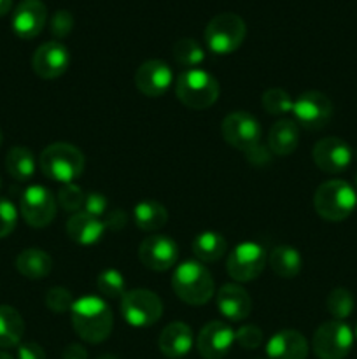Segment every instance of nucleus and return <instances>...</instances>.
Masks as SVG:
<instances>
[{
    "label": "nucleus",
    "instance_id": "4",
    "mask_svg": "<svg viewBox=\"0 0 357 359\" xmlns=\"http://www.w3.org/2000/svg\"><path fill=\"white\" fill-rule=\"evenodd\" d=\"M357 207V193L342 179L322 182L314 195V209L322 219L340 223L346 219Z\"/></svg>",
    "mask_w": 357,
    "mask_h": 359
},
{
    "label": "nucleus",
    "instance_id": "31",
    "mask_svg": "<svg viewBox=\"0 0 357 359\" xmlns=\"http://www.w3.org/2000/svg\"><path fill=\"white\" fill-rule=\"evenodd\" d=\"M354 297L349 290L345 287H336L329 293L328 300H326V307L328 312L336 319V321H345L350 314L354 312Z\"/></svg>",
    "mask_w": 357,
    "mask_h": 359
},
{
    "label": "nucleus",
    "instance_id": "30",
    "mask_svg": "<svg viewBox=\"0 0 357 359\" xmlns=\"http://www.w3.org/2000/svg\"><path fill=\"white\" fill-rule=\"evenodd\" d=\"M174 58L177 63L188 69H198L200 63L205 60V49L195 39H181L174 44Z\"/></svg>",
    "mask_w": 357,
    "mask_h": 359
},
{
    "label": "nucleus",
    "instance_id": "36",
    "mask_svg": "<svg viewBox=\"0 0 357 359\" xmlns=\"http://www.w3.org/2000/svg\"><path fill=\"white\" fill-rule=\"evenodd\" d=\"M234 340L238 342V346L244 347L247 351H254L258 347H261L265 335H262L261 330L255 325H244L241 328H238L234 332Z\"/></svg>",
    "mask_w": 357,
    "mask_h": 359
},
{
    "label": "nucleus",
    "instance_id": "5",
    "mask_svg": "<svg viewBox=\"0 0 357 359\" xmlns=\"http://www.w3.org/2000/svg\"><path fill=\"white\" fill-rule=\"evenodd\" d=\"M220 86L212 74L202 69H188L177 77L175 95L189 109L202 111L217 102Z\"/></svg>",
    "mask_w": 357,
    "mask_h": 359
},
{
    "label": "nucleus",
    "instance_id": "46",
    "mask_svg": "<svg viewBox=\"0 0 357 359\" xmlns=\"http://www.w3.org/2000/svg\"><path fill=\"white\" fill-rule=\"evenodd\" d=\"M97 359H118V358L111 356V354H104V356H100V358H97Z\"/></svg>",
    "mask_w": 357,
    "mask_h": 359
},
{
    "label": "nucleus",
    "instance_id": "32",
    "mask_svg": "<svg viewBox=\"0 0 357 359\" xmlns=\"http://www.w3.org/2000/svg\"><path fill=\"white\" fill-rule=\"evenodd\" d=\"M97 290L105 298H122L126 293L125 277L115 269L104 270L97 279Z\"/></svg>",
    "mask_w": 357,
    "mask_h": 359
},
{
    "label": "nucleus",
    "instance_id": "8",
    "mask_svg": "<svg viewBox=\"0 0 357 359\" xmlns=\"http://www.w3.org/2000/svg\"><path fill=\"white\" fill-rule=\"evenodd\" d=\"M121 316L133 328L156 325L163 316V304L154 291L132 290L121 298Z\"/></svg>",
    "mask_w": 357,
    "mask_h": 359
},
{
    "label": "nucleus",
    "instance_id": "24",
    "mask_svg": "<svg viewBox=\"0 0 357 359\" xmlns=\"http://www.w3.org/2000/svg\"><path fill=\"white\" fill-rule=\"evenodd\" d=\"M16 269L23 277L30 280H41L52 270V259L46 251L37 248L24 249L18 255Z\"/></svg>",
    "mask_w": 357,
    "mask_h": 359
},
{
    "label": "nucleus",
    "instance_id": "34",
    "mask_svg": "<svg viewBox=\"0 0 357 359\" xmlns=\"http://www.w3.org/2000/svg\"><path fill=\"white\" fill-rule=\"evenodd\" d=\"M84 198H86L84 191L74 182L72 184H63L58 191V205L70 214L80 212V209L84 207Z\"/></svg>",
    "mask_w": 357,
    "mask_h": 359
},
{
    "label": "nucleus",
    "instance_id": "18",
    "mask_svg": "<svg viewBox=\"0 0 357 359\" xmlns=\"http://www.w3.org/2000/svg\"><path fill=\"white\" fill-rule=\"evenodd\" d=\"M48 21V7L42 0H21L13 13V32L20 39L37 37Z\"/></svg>",
    "mask_w": 357,
    "mask_h": 359
},
{
    "label": "nucleus",
    "instance_id": "17",
    "mask_svg": "<svg viewBox=\"0 0 357 359\" xmlns=\"http://www.w3.org/2000/svg\"><path fill=\"white\" fill-rule=\"evenodd\" d=\"M234 340V332L227 323L212 321L205 325L196 339V347L202 358L223 359L231 351Z\"/></svg>",
    "mask_w": 357,
    "mask_h": 359
},
{
    "label": "nucleus",
    "instance_id": "50",
    "mask_svg": "<svg viewBox=\"0 0 357 359\" xmlns=\"http://www.w3.org/2000/svg\"><path fill=\"white\" fill-rule=\"evenodd\" d=\"M356 186H357V177H356Z\"/></svg>",
    "mask_w": 357,
    "mask_h": 359
},
{
    "label": "nucleus",
    "instance_id": "25",
    "mask_svg": "<svg viewBox=\"0 0 357 359\" xmlns=\"http://www.w3.org/2000/svg\"><path fill=\"white\" fill-rule=\"evenodd\" d=\"M24 323L20 312L10 305H0V349H10L21 344Z\"/></svg>",
    "mask_w": 357,
    "mask_h": 359
},
{
    "label": "nucleus",
    "instance_id": "38",
    "mask_svg": "<svg viewBox=\"0 0 357 359\" xmlns=\"http://www.w3.org/2000/svg\"><path fill=\"white\" fill-rule=\"evenodd\" d=\"M49 28H51V34L55 35L56 39H65L74 28L72 13H70V11H66V9L56 11V13L52 14L51 23H49Z\"/></svg>",
    "mask_w": 357,
    "mask_h": 359
},
{
    "label": "nucleus",
    "instance_id": "7",
    "mask_svg": "<svg viewBox=\"0 0 357 359\" xmlns=\"http://www.w3.org/2000/svg\"><path fill=\"white\" fill-rule=\"evenodd\" d=\"M354 346V332L343 321H326L315 330L312 349L318 359H345Z\"/></svg>",
    "mask_w": 357,
    "mask_h": 359
},
{
    "label": "nucleus",
    "instance_id": "14",
    "mask_svg": "<svg viewBox=\"0 0 357 359\" xmlns=\"http://www.w3.org/2000/svg\"><path fill=\"white\" fill-rule=\"evenodd\" d=\"M314 163L326 174H340L346 170L352 161V149L340 137H326L314 146Z\"/></svg>",
    "mask_w": 357,
    "mask_h": 359
},
{
    "label": "nucleus",
    "instance_id": "37",
    "mask_svg": "<svg viewBox=\"0 0 357 359\" xmlns=\"http://www.w3.org/2000/svg\"><path fill=\"white\" fill-rule=\"evenodd\" d=\"M18 223V210L10 200L0 196V238L9 237Z\"/></svg>",
    "mask_w": 357,
    "mask_h": 359
},
{
    "label": "nucleus",
    "instance_id": "39",
    "mask_svg": "<svg viewBox=\"0 0 357 359\" xmlns=\"http://www.w3.org/2000/svg\"><path fill=\"white\" fill-rule=\"evenodd\" d=\"M107 207H108V200L107 196L102 195V193L93 191V193H88L86 198H84V212L91 214L94 217H102L107 214Z\"/></svg>",
    "mask_w": 357,
    "mask_h": 359
},
{
    "label": "nucleus",
    "instance_id": "23",
    "mask_svg": "<svg viewBox=\"0 0 357 359\" xmlns=\"http://www.w3.org/2000/svg\"><path fill=\"white\" fill-rule=\"evenodd\" d=\"M300 144V126L294 119H280L270 128L268 147L276 156H289Z\"/></svg>",
    "mask_w": 357,
    "mask_h": 359
},
{
    "label": "nucleus",
    "instance_id": "6",
    "mask_svg": "<svg viewBox=\"0 0 357 359\" xmlns=\"http://www.w3.org/2000/svg\"><path fill=\"white\" fill-rule=\"evenodd\" d=\"M245 21L234 13H220L209 21L205 28V42L214 55H231L245 41Z\"/></svg>",
    "mask_w": 357,
    "mask_h": 359
},
{
    "label": "nucleus",
    "instance_id": "33",
    "mask_svg": "<svg viewBox=\"0 0 357 359\" xmlns=\"http://www.w3.org/2000/svg\"><path fill=\"white\" fill-rule=\"evenodd\" d=\"M261 104L268 114L273 116H284L293 112L294 100L287 91L280 90V88H272L266 90L261 97Z\"/></svg>",
    "mask_w": 357,
    "mask_h": 359
},
{
    "label": "nucleus",
    "instance_id": "10",
    "mask_svg": "<svg viewBox=\"0 0 357 359\" xmlns=\"http://www.w3.org/2000/svg\"><path fill=\"white\" fill-rule=\"evenodd\" d=\"M56 207H58V202L55 195L41 184L28 186L20 200L21 216L31 228L49 226L56 217Z\"/></svg>",
    "mask_w": 357,
    "mask_h": 359
},
{
    "label": "nucleus",
    "instance_id": "44",
    "mask_svg": "<svg viewBox=\"0 0 357 359\" xmlns=\"http://www.w3.org/2000/svg\"><path fill=\"white\" fill-rule=\"evenodd\" d=\"M13 7V0H0V16H6Z\"/></svg>",
    "mask_w": 357,
    "mask_h": 359
},
{
    "label": "nucleus",
    "instance_id": "48",
    "mask_svg": "<svg viewBox=\"0 0 357 359\" xmlns=\"http://www.w3.org/2000/svg\"><path fill=\"white\" fill-rule=\"evenodd\" d=\"M354 337H356V339H357V326H356V333H354Z\"/></svg>",
    "mask_w": 357,
    "mask_h": 359
},
{
    "label": "nucleus",
    "instance_id": "40",
    "mask_svg": "<svg viewBox=\"0 0 357 359\" xmlns=\"http://www.w3.org/2000/svg\"><path fill=\"white\" fill-rule=\"evenodd\" d=\"M245 158H247L248 163L252 165V167H266V165L272 163V158H273V153L270 151L268 146H265V144H255L254 147H251L248 151H245Z\"/></svg>",
    "mask_w": 357,
    "mask_h": 359
},
{
    "label": "nucleus",
    "instance_id": "12",
    "mask_svg": "<svg viewBox=\"0 0 357 359\" xmlns=\"http://www.w3.org/2000/svg\"><path fill=\"white\" fill-rule=\"evenodd\" d=\"M220 133L230 146L240 151H248L259 144L261 139V125L252 114L244 111L231 112L224 118L220 125Z\"/></svg>",
    "mask_w": 357,
    "mask_h": 359
},
{
    "label": "nucleus",
    "instance_id": "41",
    "mask_svg": "<svg viewBox=\"0 0 357 359\" xmlns=\"http://www.w3.org/2000/svg\"><path fill=\"white\" fill-rule=\"evenodd\" d=\"M18 359H46V353L38 344L24 342L18 346Z\"/></svg>",
    "mask_w": 357,
    "mask_h": 359
},
{
    "label": "nucleus",
    "instance_id": "16",
    "mask_svg": "<svg viewBox=\"0 0 357 359\" xmlns=\"http://www.w3.org/2000/svg\"><path fill=\"white\" fill-rule=\"evenodd\" d=\"M70 53L59 41H49L38 46L31 58L34 72L42 79H56L69 69Z\"/></svg>",
    "mask_w": 357,
    "mask_h": 359
},
{
    "label": "nucleus",
    "instance_id": "43",
    "mask_svg": "<svg viewBox=\"0 0 357 359\" xmlns=\"http://www.w3.org/2000/svg\"><path fill=\"white\" fill-rule=\"evenodd\" d=\"M62 359H88V351L79 344H72L63 351Z\"/></svg>",
    "mask_w": 357,
    "mask_h": 359
},
{
    "label": "nucleus",
    "instance_id": "35",
    "mask_svg": "<svg viewBox=\"0 0 357 359\" xmlns=\"http://www.w3.org/2000/svg\"><path fill=\"white\" fill-rule=\"evenodd\" d=\"M74 304H76V298L70 293L66 287L55 286L46 293V307L49 311L56 312V314H65V312L72 311Z\"/></svg>",
    "mask_w": 357,
    "mask_h": 359
},
{
    "label": "nucleus",
    "instance_id": "28",
    "mask_svg": "<svg viewBox=\"0 0 357 359\" xmlns=\"http://www.w3.org/2000/svg\"><path fill=\"white\" fill-rule=\"evenodd\" d=\"M192 252L202 263H214L220 259L226 252V238L217 231H203L195 237L191 244Z\"/></svg>",
    "mask_w": 357,
    "mask_h": 359
},
{
    "label": "nucleus",
    "instance_id": "22",
    "mask_svg": "<svg viewBox=\"0 0 357 359\" xmlns=\"http://www.w3.org/2000/svg\"><path fill=\"white\" fill-rule=\"evenodd\" d=\"M105 223L100 217H94L91 214L80 212L72 214V217L66 223V235L72 242L79 245H93L102 241L105 233Z\"/></svg>",
    "mask_w": 357,
    "mask_h": 359
},
{
    "label": "nucleus",
    "instance_id": "27",
    "mask_svg": "<svg viewBox=\"0 0 357 359\" xmlns=\"http://www.w3.org/2000/svg\"><path fill=\"white\" fill-rule=\"evenodd\" d=\"M133 217L135 224L142 231H158L167 224L168 212L167 207L156 200H142L133 209Z\"/></svg>",
    "mask_w": 357,
    "mask_h": 359
},
{
    "label": "nucleus",
    "instance_id": "20",
    "mask_svg": "<svg viewBox=\"0 0 357 359\" xmlns=\"http://www.w3.org/2000/svg\"><path fill=\"white\" fill-rule=\"evenodd\" d=\"M268 359H307L308 342L296 330H282L266 344Z\"/></svg>",
    "mask_w": 357,
    "mask_h": 359
},
{
    "label": "nucleus",
    "instance_id": "9",
    "mask_svg": "<svg viewBox=\"0 0 357 359\" xmlns=\"http://www.w3.org/2000/svg\"><path fill=\"white\" fill-rule=\"evenodd\" d=\"M266 266V251L254 241L240 242L227 256L226 269L237 283H251L258 279Z\"/></svg>",
    "mask_w": 357,
    "mask_h": 359
},
{
    "label": "nucleus",
    "instance_id": "49",
    "mask_svg": "<svg viewBox=\"0 0 357 359\" xmlns=\"http://www.w3.org/2000/svg\"><path fill=\"white\" fill-rule=\"evenodd\" d=\"M0 188H2V179H0Z\"/></svg>",
    "mask_w": 357,
    "mask_h": 359
},
{
    "label": "nucleus",
    "instance_id": "15",
    "mask_svg": "<svg viewBox=\"0 0 357 359\" xmlns=\"http://www.w3.org/2000/svg\"><path fill=\"white\" fill-rule=\"evenodd\" d=\"M172 83H174V72L163 60H147L135 72L136 90L146 97H161L170 90Z\"/></svg>",
    "mask_w": 357,
    "mask_h": 359
},
{
    "label": "nucleus",
    "instance_id": "42",
    "mask_svg": "<svg viewBox=\"0 0 357 359\" xmlns=\"http://www.w3.org/2000/svg\"><path fill=\"white\" fill-rule=\"evenodd\" d=\"M104 223L105 228H108V230L119 231L126 226V223H128V216H126V212H122L121 209H114L111 210V212H107V217H105Z\"/></svg>",
    "mask_w": 357,
    "mask_h": 359
},
{
    "label": "nucleus",
    "instance_id": "45",
    "mask_svg": "<svg viewBox=\"0 0 357 359\" xmlns=\"http://www.w3.org/2000/svg\"><path fill=\"white\" fill-rule=\"evenodd\" d=\"M0 359H14V358L10 356V354H7V353H4V351H0Z\"/></svg>",
    "mask_w": 357,
    "mask_h": 359
},
{
    "label": "nucleus",
    "instance_id": "1",
    "mask_svg": "<svg viewBox=\"0 0 357 359\" xmlns=\"http://www.w3.org/2000/svg\"><path fill=\"white\" fill-rule=\"evenodd\" d=\"M70 318L77 335L88 344H102L111 337L114 328L111 307L98 297H83L76 300Z\"/></svg>",
    "mask_w": 357,
    "mask_h": 359
},
{
    "label": "nucleus",
    "instance_id": "13",
    "mask_svg": "<svg viewBox=\"0 0 357 359\" xmlns=\"http://www.w3.org/2000/svg\"><path fill=\"white\" fill-rule=\"evenodd\" d=\"M139 259L146 269L167 272L177 263L178 245L168 235H150L140 244Z\"/></svg>",
    "mask_w": 357,
    "mask_h": 359
},
{
    "label": "nucleus",
    "instance_id": "47",
    "mask_svg": "<svg viewBox=\"0 0 357 359\" xmlns=\"http://www.w3.org/2000/svg\"><path fill=\"white\" fill-rule=\"evenodd\" d=\"M2 140H4V135H2V130H0V144H2Z\"/></svg>",
    "mask_w": 357,
    "mask_h": 359
},
{
    "label": "nucleus",
    "instance_id": "21",
    "mask_svg": "<svg viewBox=\"0 0 357 359\" xmlns=\"http://www.w3.org/2000/svg\"><path fill=\"white\" fill-rule=\"evenodd\" d=\"M158 346L163 356L170 359L184 358L192 347V330L186 323H170L161 332Z\"/></svg>",
    "mask_w": 357,
    "mask_h": 359
},
{
    "label": "nucleus",
    "instance_id": "26",
    "mask_svg": "<svg viewBox=\"0 0 357 359\" xmlns=\"http://www.w3.org/2000/svg\"><path fill=\"white\" fill-rule=\"evenodd\" d=\"M268 263L273 272L282 279H293L301 272V259L300 251L290 245H276L268 256Z\"/></svg>",
    "mask_w": 357,
    "mask_h": 359
},
{
    "label": "nucleus",
    "instance_id": "29",
    "mask_svg": "<svg viewBox=\"0 0 357 359\" xmlns=\"http://www.w3.org/2000/svg\"><path fill=\"white\" fill-rule=\"evenodd\" d=\"M35 168H37L35 156L28 147L16 146L6 154V170L14 181H30L35 174Z\"/></svg>",
    "mask_w": 357,
    "mask_h": 359
},
{
    "label": "nucleus",
    "instance_id": "19",
    "mask_svg": "<svg viewBox=\"0 0 357 359\" xmlns=\"http://www.w3.org/2000/svg\"><path fill=\"white\" fill-rule=\"evenodd\" d=\"M217 309L226 321L240 323L251 314L252 300L247 291L238 284H224L217 291Z\"/></svg>",
    "mask_w": 357,
    "mask_h": 359
},
{
    "label": "nucleus",
    "instance_id": "2",
    "mask_svg": "<svg viewBox=\"0 0 357 359\" xmlns=\"http://www.w3.org/2000/svg\"><path fill=\"white\" fill-rule=\"evenodd\" d=\"M172 287L184 304L192 307L205 305L216 294L212 273L202 262L181 263L172 277Z\"/></svg>",
    "mask_w": 357,
    "mask_h": 359
},
{
    "label": "nucleus",
    "instance_id": "3",
    "mask_svg": "<svg viewBox=\"0 0 357 359\" xmlns=\"http://www.w3.org/2000/svg\"><path fill=\"white\" fill-rule=\"evenodd\" d=\"M38 167L51 181L72 184L84 172V154L72 144L55 142L41 153Z\"/></svg>",
    "mask_w": 357,
    "mask_h": 359
},
{
    "label": "nucleus",
    "instance_id": "51",
    "mask_svg": "<svg viewBox=\"0 0 357 359\" xmlns=\"http://www.w3.org/2000/svg\"><path fill=\"white\" fill-rule=\"evenodd\" d=\"M259 359H262V358H259ZM266 359H268V358H266Z\"/></svg>",
    "mask_w": 357,
    "mask_h": 359
},
{
    "label": "nucleus",
    "instance_id": "11",
    "mask_svg": "<svg viewBox=\"0 0 357 359\" xmlns=\"http://www.w3.org/2000/svg\"><path fill=\"white\" fill-rule=\"evenodd\" d=\"M332 111V102L321 91H304L293 105L294 121L307 130L324 128L331 121Z\"/></svg>",
    "mask_w": 357,
    "mask_h": 359
}]
</instances>
